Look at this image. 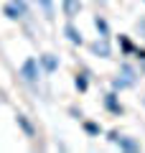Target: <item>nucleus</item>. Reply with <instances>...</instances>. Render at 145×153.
Wrapping results in <instances>:
<instances>
[{"label": "nucleus", "mask_w": 145, "mask_h": 153, "mask_svg": "<svg viewBox=\"0 0 145 153\" xmlns=\"http://www.w3.org/2000/svg\"><path fill=\"white\" fill-rule=\"evenodd\" d=\"M92 49V54H97V56H102V59H112V46H109V41L104 36H99L94 41V44L89 46Z\"/></svg>", "instance_id": "obj_2"}, {"label": "nucleus", "mask_w": 145, "mask_h": 153, "mask_svg": "<svg viewBox=\"0 0 145 153\" xmlns=\"http://www.w3.org/2000/svg\"><path fill=\"white\" fill-rule=\"evenodd\" d=\"M41 71H43L41 61L33 59V56H28V59L21 64V76L26 79L28 84H36V82H38V76H41Z\"/></svg>", "instance_id": "obj_1"}, {"label": "nucleus", "mask_w": 145, "mask_h": 153, "mask_svg": "<svg viewBox=\"0 0 145 153\" xmlns=\"http://www.w3.org/2000/svg\"><path fill=\"white\" fill-rule=\"evenodd\" d=\"M140 64H143V74H145V61H140Z\"/></svg>", "instance_id": "obj_20"}, {"label": "nucleus", "mask_w": 145, "mask_h": 153, "mask_svg": "<svg viewBox=\"0 0 145 153\" xmlns=\"http://www.w3.org/2000/svg\"><path fill=\"white\" fill-rule=\"evenodd\" d=\"M81 128H84V133H87V135H102V125H99V123L84 120V123H81Z\"/></svg>", "instance_id": "obj_14"}, {"label": "nucleus", "mask_w": 145, "mask_h": 153, "mask_svg": "<svg viewBox=\"0 0 145 153\" xmlns=\"http://www.w3.org/2000/svg\"><path fill=\"white\" fill-rule=\"evenodd\" d=\"M143 3H145V0H143Z\"/></svg>", "instance_id": "obj_21"}, {"label": "nucleus", "mask_w": 145, "mask_h": 153, "mask_svg": "<svg viewBox=\"0 0 145 153\" xmlns=\"http://www.w3.org/2000/svg\"><path fill=\"white\" fill-rule=\"evenodd\" d=\"M38 5L43 8V13H46V18H48V21L54 18V0H38Z\"/></svg>", "instance_id": "obj_15"}, {"label": "nucleus", "mask_w": 145, "mask_h": 153, "mask_svg": "<svg viewBox=\"0 0 145 153\" xmlns=\"http://www.w3.org/2000/svg\"><path fill=\"white\" fill-rule=\"evenodd\" d=\"M117 41H120V51H122V56H132V54H135V49H138V46H135L127 36H120Z\"/></svg>", "instance_id": "obj_12"}, {"label": "nucleus", "mask_w": 145, "mask_h": 153, "mask_svg": "<svg viewBox=\"0 0 145 153\" xmlns=\"http://www.w3.org/2000/svg\"><path fill=\"white\" fill-rule=\"evenodd\" d=\"M94 28H97V33H99V36L109 38V23L104 21L102 16H94Z\"/></svg>", "instance_id": "obj_13"}, {"label": "nucleus", "mask_w": 145, "mask_h": 153, "mask_svg": "<svg viewBox=\"0 0 145 153\" xmlns=\"http://www.w3.org/2000/svg\"><path fill=\"white\" fill-rule=\"evenodd\" d=\"M61 10H64V16L69 21H74L79 16V10H81V3L79 0H61Z\"/></svg>", "instance_id": "obj_6"}, {"label": "nucleus", "mask_w": 145, "mask_h": 153, "mask_svg": "<svg viewBox=\"0 0 145 153\" xmlns=\"http://www.w3.org/2000/svg\"><path fill=\"white\" fill-rule=\"evenodd\" d=\"M10 3H13V5H16L18 10L23 13V16H28V5H26V0H10Z\"/></svg>", "instance_id": "obj_16"}, {"label": "nucleus", "mask_w": 145, "mask_h": 153, "mask_svg": "<svg viewBox=\"0 0 145 153\" xmlns=\"http://www.w3.org/2000/svg\"><path fill=\"white\" fill-rule=\"evenodd\" d=\"M69 112H71V115H74L76 120H79V117H81V110H76V107H71V110H69Z\"/></svg>", "instance_id": "obj_19"}, {"label": "nucleus", "mask_w": 145, "mask_h": 153, "mask_svg": "<svg viewBox=\"0 0 145 153\" xmlns=\"http://www.w3.org/2000/svg\"><path fill=\"white\" fill-rule=\"evenodd\" d=\"M120 74H122V79L130 84V87H132V84H135V79H138V71H135L130 64H122V66H120Z\"/></svg>", "instance_id": "obj_11"}, {"label": "nucleus", "mask_w": 145, "mask_h": 153, "mask_svg": "<svg viewBox=\"0 0 145 153\" xmlns=\"http://www.w3.org/2000/svg\"><path fill=\"white\" fill-rule=\"evenodd\" d=\"M104 107H107L112 115H122V112H125L122 102H120V97H117V89H112V92L104 94Z\"/></svg>", "instance_id": "obj_3"}, {"label": "nucleus", "mask_w": 145, "mask_h": 153, "mask_svg": "<svg viewBox=\"0 0 145 153\" xmlns=\"http://www.w3.org/2000/svg\"><path fill=\"white\" fill-rule=\"evenodd\" d=\"M38 61H41V66H43V71H46V74H54V71L59 69V56H54V54L38 56Z\"/></svg>", "instance_id": "obj_7"}, {"label": "nucleus", "mask_w": 145, "mask_h": 153, "mask_svg": "<svg viewBox=\"0 0 145 153\" xmlns=\"http://www.w3.org/2000/svg\"><path fill=\"white\" fill-rule=\"evenodd\" d=\"M64 36L69 38V41H71L74 46H81V44H84V36H81V31H79V28H76L71 21L64 26Z\"/></svg>", "instance_id": "obj_5"}, {"label": "nucleus", "mask_w": 145, "mask_h": 153, "mask_svg": "<svg viewBox=\"0 0 145 153\" xmlns=\"http://www.w3.org/2000/svg\"><path fill=\"white\" fill-rule=\"evenodd\" d=\"M135 59H138V61H145V49H135Z\"/></svg>", "instance_id": "obj_18"}, {"label": "nucleus", "mask_w": 145, "mask_h": 153, "mask_svg": "<svg viewBox=\"0 0 145 153\" xmlns=\"http://www.w3.org/2000/svg\"><path fill=\"white\" fill-rule=\"evenodd\" d=\"M3 16H5V18H8V21H21V18H23V13H21V10H18V8H16V5H13L10 0H8L5 5H3Z\"/></svg>", "instance_id": "obj_10"}, {"label": "nucleus", "mask_w": 145, "mask_h": 153, "mask_svg": "<svg viewBox=\"0 0 145 153\" xmlns=\"http://www.w3.org/2000/svg\"><path fill=\"white\" fill-rule=\"evenodd\" d=\"M117 146H120V151H127V153L140 151V140H135V138H127V135H120Z\"/></svg>", "instance_id": "obj_8"}, {"label": "nucleus", "mask_w": 145, "mask_h": 153, "mask_svg": "<svg viewBox=\"0 0 145 153\" xmlns=\"http://www.w3.org/2000/svg\"><path fill=\"white\" fill-rule=\"evenodd\" d=\"M16 123H18V128L23 130V135H26V138H36V125L28 120V115L18 112V115H16Z\"/></svg>", "instance_id": "obj_4"}, {"label": "nucleus", "mask_w": 145, "mask_h": 153, "mask_svg": "<svg viewBox=\"0 0 145 153\" xmlns=\"http://www.w3.org/2000/svg\"><path fill=\"white\" fill-rule=\"evenodd\" d=\"M107 140L117 146V140H120V133H117V130H109V133H107Z\"/></svg>", "instance_id": "obj_17"}, {"label": "nucleus", "mask_w": 145, "mask_h": 153, "mask_svg": "<svg viewBox=\"0 0 145 153\" xmlns=\"http://www.w3.org/2000/svg\"><path fill=\"white\" fill-rule=\"evenodd\" d=\"M74 87L79 89V92H87V89H89V71H79V74L74 76Z\"/></svg>", "instance_id": "obj_9"}]
</instances>
